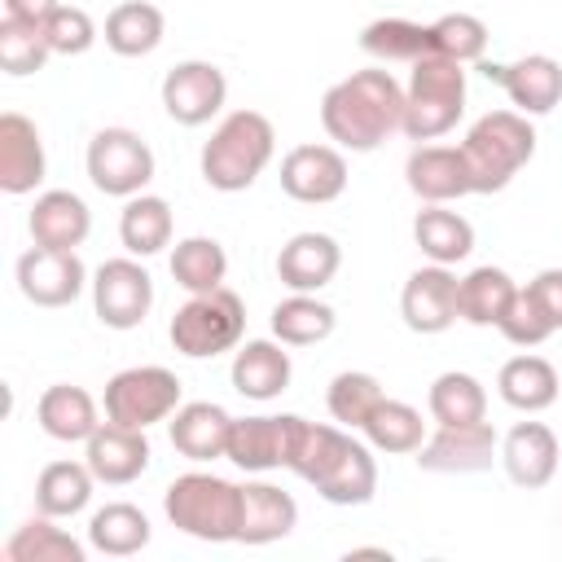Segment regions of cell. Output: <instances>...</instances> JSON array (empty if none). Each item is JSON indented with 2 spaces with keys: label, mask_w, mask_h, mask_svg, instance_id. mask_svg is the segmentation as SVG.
Wrapping results in <instances>:
<instances>
[{
  "label": "cell",
  "mask_w": 562,
  "mask_h": 562,
  "mask_svg": "<svg viewBox=\"0 0 562 562\" xmlns=\"http://www.w3.org/2000/svg\"><path fill=\"white\" fill-rule=\"evenodd\" d=\"M461 154H465L474 193H501L531 162L536 132H531L527 114H518V110H492V114H483L465 132Z\"/></svg>",
  "instance_id": "cell-3"
},
{
  "label": "cell",
  "mask_w": 562,
  "mask_h": 562,
  "mask_svg": "<svg viewBox=\"0 0 562 562\" xmlns=\"http://www.w3.org/2000/svg\"><path fill=\"white\" fill-rule=\"evenodd\" d=\"M514 347H536V342H544L549 334H553V325H549V316L540 312V303H536V294L522 285L514 299H509V307H505V316H501V325H496Z\"/></svg>",
  "instance_id": "cell-45"
},
{
  "label": "cell",
  "mask_w": 562,
  "mask_h": 562,
  "mask_svg": "<svg viewBox=\"0 0 562 562\" xmlns=\"http://www.w3.org/2000/svg\"><path fill=\"white\" fill-rule=\"evenodd\" d=\"M364 439L378 452H417L422 448V413L404 400H382L364 422Z\"/></svg>",
  "instance_id": "cell-41"
},
{
  "label": "cell",
  "mask_w": 562,
  "mask_h": 562,
  "mask_svg": "<svg viewBox=\"0 0 562 562\" xmlns=\"http://www.w3.org/2000/svg\"><path fill=\"white\" fill-rule=\"evenodd\" d=\"M413 241L430 263H461L474 250V228L457 211H443V202H430L413 220Z\"/></svg>",
  "instance_id": "cell-29"
},
{
  "label": "cell",
  "mask_w": 562,
  "mask_h": 562,
  "mask_svg": "<svg viewBox=\"0 0 562 562\" xmlns=\"http://www.w3.org/2000/svg\"><path fill=\"white\" fill-rule=\"evenodd\" d=\"M518 294V285L509 281L505 268H474L470 277H461V321L470 325H501L509 299Z\"/></svg>",
  "instance_id": "cell-39"
},
{
  "label": "cell",
  "mask_w": 562,
  "mask_h": 562,
  "mask_svg": "<svg viewBox=\"0 0 562 562\" xmlns=\"http://www.w3.org/2000/svg\"><path fill=\"white\" fill-rule=\"evenodd\" d=\"M487 413V391L479 386V378L470 373H439L430 382V417L439 426H465V422H483Z\"/></svg>",
  "instance_id": "cell-40"
},
{
  "label": "cell",
  "mask_w": 562,
  "mask_h": 562,
  "mask_svg": "<svg viewBox=\"0 0 562 562\" xmlns=\"http://www.w3.org/2000/svg\"><path fill=\"white\" fill-rule=\"evenodd\" d=\"M241 329H246V307L233 290H206V294H193L184 307H176L171 316V347L189 360H206V356H220V351H233L241 342Z\"/></svg>",
  "instance_id": "cell-6"
},
{
  "label": "cell",
  "mask_w": 562,
  "mask_h": 562,
  "mask_svg": "<svg viewBox=\"0 0 562 562\" xmlns=\"http://www.w3.org/2000/svg\"><path fill=\"white\" fill-rule=\"evenodd\" d=\"M382 382L373 373H360V369H347L329 382V417L351 426V430H364V422L373 417V408L382 404Z\"/></svg>",
  "instance_id": "cell-42"
},
{
  "label": "cell",
  "mask_w": 562,
  "mask_h": 562,
  "mask_svg": "<svg viewBox=\"0 0 562 562\" xmlns=\"http://www.w3.org/2000/svg\"><path fill=\"white\" fill-rule=\"evenodd\" d=\"M176 404H180V378L162 364H136L105 382V422H119V426L145 430L171 417Z\"/></svg>",
  "instance_id": "cell-7"
},
{
  "label": "cell",
  "mask_w": 562,
  "mask_h": 562,
  "mask_svg": "<svg viewBox=\"0 0 562 562\" xmlns=\"http://www.w3.org/2000/svg\"><path fill=\"white\" fill-rule=\"evenodd\" d=\"M92 479L97 474L88 470V461L83 465L79 461H53V465H44L40 479H35V509L48 514V518L79 514L92 501Z\"/></svg>",
  "instance_id": "cell-31"
},
{
  "label": "cell",
  "mask_w": 562,
  "mask_h": 562,
  "mask_svg": "<svg viewBox=\"0 0 562 562\" xmlns=\"http://www.w3.org/2000/svg\"><path fill=\"white\" fill-rule=\"evenodd\" d=\"M228 97V83H224V70L211 66V61H180L167 70L162 79V105L176 123L184 127H198L206 123L211 114H220Z\"/></svg>",
  "instance_id": "cell-11"
},
{
  "label": "cell",
  "mask_w": 562,
  "mask_h": 562,
  "mask_svg": "<svg viewBox=\"0 0 562 562\" xmlns=\"http://www.w3.org/2000/svg\"><path fill=\"white\" fill-rule=\"evenodd\" d=\"M501 461L518 487H544L558 474V435L544 422H518L501 443Z\"/></svg>",
  "instance_id": "cell-20"
},
{
  "label": "cell",
  "mask_w": 562,
  "mask_h": 562,
  "mask_svg": "<svg viewBox=\"0 0 562 562\" xmlns=\"http://www.w3.org/2000/svg\"><path fill=\"white\" fill-rule=\"evenodd\" d=\"M338 263H342V250H338V241L329 233H299V237H290L281 246L277 277L294 294H312V290H321V285L334 281Z\"/></svg>",
  "instance_id": "cell-19"
},
{
  "label": "cell",
  "mask_w": 562,
  "mask_h": 562,
  "mask_svg": "<svg viewBox=\"0 0 562 562\" xmlns=\"http://www.w3.org/2000/svg\"><path fill=\"white\" fill-rule=\"evenodd\" d=\"M92 307L110 329H136L154 307V281L136 259H105L92 281Z\"/></svg>",
  "instance_id": "cell-9"
},
{
  "label": "cell",
  "mask_w": 562,
  "mask_h": 562,
  "mask_svg": "<svg viewBox=\"0 0 562 562\" xmlns=\"http://www.w3.org/2000/svg\"><path fill=\"white\" fill-rule=\"evenodd\" d=\"M88 176L110 198H136L154 180V154L136 132L105 127L88 140Z\"/></svg>",
  "instance_id": "cell-8"
},
{
  "label": "cell",
  "mask_w": 562,
  "mask_h": 562,
  "mask_svg": "<svg viewBox=\"0 0 562 562\" xmlns=\"http://www.w3.org/2000/svg\"><path fill=\"white\" fill-rule=\"evenodd\" d=\"M35 417H40L44 435H48V439H61V443H79V439L88 443L92 430L101 426L92 395H88L83 386H66V382H57V386H48V391L40 395Z\"/></svg>",
  "instance_id": "cell-26"
},
{
  "label": "cell",
  "mask_w": 562,
  "mask_h": 562,
  "mask_svg": "<svg viewBox=\"0 0 562 562\" xmlns=\"http://www.w3.org/2000/svg\"><path fill=\"white\" fill-rule=\"evenodd\" d=\"M492 457H496V430L487 422L439 426L417 448V465L430 474H474V470H487Z\"/></svg>",
  "instance_id": "cell-13"
},
{
  "label": "cell",
  "mask_w": 562,
  "mask_h": 562,
  "mask_svg": "<svg viewBox=\"0 0 562 562\" xmlns=\"http://www.w3.org/2000/svg\"><path fill=\"white\" fill-rule=\"evenodd\" d=\"M400 312H404V325L413 334H443L461 316V281L448 272V263L417 268L404 281Z\"/></svg>",
  "instance_id": "cell-10"
},
{
  "label": "cell",
  "mask_w": 562,
  "mask_h": 562,
  "mask_svg": "<svg viewBox=\"0 0 562 562\" xmlns=\"http://www.w3.org/2000/svg\"><path fill=\"white\" fill-rule=\"evenodd\" d=\"M294 522H299V505L290 492H281L272 483H246L241 487V522H237L241 544H272L281 536H290Z\"/></svg>",
  "instance_id": "cell-24"
},
{
  "label": "cell",
  "mask_w": 562,
  "mask_h": 562,
  "mask_svg": "<svg viewBox=\"0 0 562 562\" xmlns=\"http://www.w3.org/2000/svg\"><path fill=\"white\" fill-rule=\"evenodd\" d=\"M285 448H290V413L285 417H233V435H228V461L241 465L246 474H263L285 465Z\"/></svg>",
  "instance_id": "cell-23"
},
{
  "label": "cell",
  "mask_w": 562,
  "mask_h": 562,
  "mask_svg": "<svg viewBox=\"0 0 562 562\" xmlns=\"http://www.w3.org/2000/svg\"><path fill=\"white\" fill-rule=\"evenodd\" d=\"M48 35H44V22H18V18H4L0 22V66L4 75H35L44 61H48Z\"/></svg>",
  "instance_id": "cell-43"
},
{
  "label": "cell",
  "mask_w": 562,
  "mask_h": 562,
  "mask_svg": "<svg viewBox=\"0 0 562 562\" xmlns=\"http://www.w3.org/2000/svg\"><path fill=\"white\" fill-rule=\"evenodd\" d=\"M277 132L259 110H233L202 145V180L220 193H241L272 162Z\"/></svg>",
  "instance_id": "cell-2"
},
{
  "label": "cell",
  "mask_w": 562,
  "mask_h": 562,
  "mask_svg": "<svg viewBox=\"0 0 562 562\" xmlns=\"http://www.w3.org/2000/svg\"><path fill=\"white\" fill-rule=\"evenodd\" d=\"M105 44L119 57H145L162 44V9L149 0H123L105 13Z\"/></svg>",
  "instance_id": "cell-30"
},
{
  "label": "cell",
  "mask_w": 562,
  "mask_h": 562,
  "mask_svg": "<svg viewBox=\"0 0 562 562\" xmlns=\"http://www.w3.org/2000/svg\"><path fill=\"white\" fill-rule=\"evenodd\" d=\"M404 176H408V189L422 202H452V198L474 193L461 145L457 149L452 145H422V149H413L408 162H404Z\"/></svg>",
  "instance_id": "cell-16"
},
{
  "label": "cell",
  "mask_w": 562,
  "mask_h": 562,
  "mask_svg": "<svg viewBox=\"0 0 562 562\" xmlns=\"http://www.w3.org/2000/svg\"><path fill=\"white\" fill-rule=\"evenodd\" d=\"M224 272H228V255H224V246L215 237H184L171 250V277L189 294L220 290L224 285Z\"/></svg>",
  "instance_id": "cell-37"
},
{
  "label": "cell",
  "mask_w": 562,
  "mask_h": 562,
  "mask_svg": "<svg viewBox=\"0 0 562 562\" xmlns=\"http://www.w3.org/2000/svg\"><path fill=\"white\" fill-rule=\"evenodd\" d=\"M228 435H233V417L220 404H180L171 417V448L189 461H215L228 457Z\"/></svg>",
  "instance_id": "cell-22"
},
{
  "label": "cell",
  "mask_w": 562,
  "mask_h": 562,
  "mask_svg": "<svg viewBox=\"0 0 562 562\" xmlns=\"http://www.w3.org/2000/svg\"><path fill=\"white\" fill-rule=\"evenodd\" d=\"M342 443H347V435H342V430H334V426H316V422H303V417H294V413H290L285 470H294L299 479L316 483V479L329 470V461L338 457V448H342Z\"/></svg>",
  "instance_id": "cell-35"
},
{
  "label": "cell",
  "mask_w": 562,
  "mask_h": 562,
  "mask_svg": "<svg viewBox=\"0 0 562 562\" xmlns=\"http://www.w3.org/2000/svg\"><path fill=\"white\" fill-rule=\"evenodd\" d=\"M119 237L132 255H158L171 241V206L154 193H136L127 198L123 215H119Z\"/></svg>",
  "instance_id": "cell-34"
},
{
  "label": "cell",
  "mask_w": 562,
  "mask_h": 562,
  "mask_svg": "<svg viewBox=\"0 0 562 562\" xmlns=\"http://www.w3.org/2000/svg\"><path fill=\"white\" fill-rule=\"evenodd\" d=\"M83 263L75 250H48L35 246L18 259V290L35 303V307H66L79 299L83 290Z\"/></svg>",
  "instance_id": "cell-12"
},
{
  "label": "cell",
  "mask_w": 562,
  "mask_h": 562,
  "mask_svg": "<svg viewBox=\"0 0 562 562\" xmlns=\"http://www.w3.org/2000/svg\"><path fill=\"white\" fill-rule=\"evenodd\" d=\"M88 544L97 553H105V558H132V553H140L149 544V518L136 505L114 501V505H105V509L92 514Z\"/></svg>",
  "instance_id": "cell-32"
},
{
  "label": "cell",
  "mask_w": 562,
  "mask_h": 562,
  "mask_svg": "<svg viewBox=\"0 0 562 562\" xmlns=\"http://www.w3.org/2000/svg\"><path fill=\"white\" fill-rule=\"evenodd\" d=\"M321 123L342 149L369 154L404 127V88L391 70H356L321 97Z\"/></svg>",
  "instance_id": "cell-1"
},
{
  "label": "cell",
  "mask_w": 562,
  "mask_h": 562,
  "mask_svg": "<svg viewBox=\"0 0 562 562\" xmlns=\"http://www.w3.org/2000/svg\"><path fill=\"white\" fill-rule=\"evenodd\" d=\"M501 400L518 413H540L558 400V369L544 356H514L501 364Z\"/></svg>",
  "instance_id": "cell-28"
},
{
  "label": "cell",
  "mask_w": 562,
  "mask_h": 562,
  "mask_svg": "<svg viewBox=\"0 0 562 562\" xmlns=\"http://www.w3.org/2000/svg\"><path fill=\"white\" fill-rule=\"evenodd\" d=\"M312 487H316L329 505H364V501H373V492H378L373 452L347 435V443L338 448V457L329 461V470H325Z\"/></svg>",
  "instance_id": "cell-25"
},
{
  "label": "cell",
  "mask_w": 562,
  "mask_h": 562,
  "mask_svg": "<svg viewBox=\"0 0 562 562\" xmlns=\"http://www.w3.org/2000/svg\"><path fill=\"white\" fill-rule=\"evenodd\" d=\"M527 290L536 294V303L549 316V325L562 329V268H544L536 281H527Z\"/></svg>",
  "instance_id": "cell-47"
},
{
  "label": "cell",
  "mask_w": 562,
  "mask_h": 562,
  "mask_svg": "<svg viewBox=\"0 0 562 562\" xmlns=\"http://www.w3.org/2000/svg\"><path fill=\"white\" fill-rule=\"evenodd\" d=\"M487 79H496L509 101L522 110V114H549L558 101H562V66L544 53H531L514 66H483Z\"/></svg>",
  "instance_id": "cell-17"
},
{
  "label": "cell",
  "mask_w": 562,
  "mask_h": 562,
  "mask_svg": "<svg viewBox=\"0 0 562 562\" xmlns=\"http://www.w3.org/2000/svg\"><path fill=\"white\" fill-rule=\"evenodd\" d=\"M430 35H435V53H443L461 66L479 61L487 48V26L474 13H443L439 22H430Z\"/></svg>",
  "instance_id": "cell-44"
},
{
  "label": "cell",
  "mask_w": 562,
  "mask_h": 562,
  "mask_svg": "<svg viewBox=\"0 0 562 562\" xmlns=\"http://www.w3.org/2000/svg\"><path fill=\"white\" fill-rule=\"evenodd\" d=\"M4 558L9 562H83V544L75 536H66L61 527H53L48 514H40L9 536Z\"/></svg>",
  "instance_id": "cell-36"
},
{
  "label": "cell",
  "mask_w": 562,
  "mask_h": 562,
  "mask_svg": "<svg viewBox=\"0 0 562 562\" xmlns=\"http://www.w3.org/2000/svg\"><path fill=\"white\" fill-rule=\"evenodd\" d=\"M44 35H48V48H53V53L75 57V53H88V48H92L97 26H92V18H88L83 9L57 4V9L44 18Z\"/></svg>",
  "instance_id": "cell-46"
},
{
  "label": "cell",
  "mask_w": 562,
  "mask_h": 562,
  "mask_svg": "<svg viewBox=\"0 0 562 562\" xmlns=\"http://www.w3.org/2000/svg\"><path fill=\"white\" fill-rule=\"evenodd\" d=\"M162 509L171 518V527H180L193 540H237V522H241V487L220 479V474H180L167 496Z\"/></svg>",
  "instance_id": "cell-5"
},
{
  "label": "cell",
  "mask_w": 562,
  "mask_h": 562,
  "mask_svg": "<svg viewBox=\"0 0 562 562\" xmlns=\"http://www.w3.org/2000/svg\"><path fill=\"white\" fill-rule=\"evenodd\" d=\"M88 470L97 474V483H132L149 470V439L136 426H119V422H101L88 439Z\"/></svg>",
  "instance_id": "cell-15"
},
{
  "label": "cell",
  "mask_w": 562,
  "mask_h": 562,
  "mask_svg": "<svg viewBox=\"0 0 562 562\" xmlns=\"http://www.w3.org/2000/svg\"><path fill=\"white\" fill-rule=\"evenodd\" d=\"M272 334L285 347H312L334 334V307L312 294H290L272 307Z\"/></svg>",
  "instance_id": "cell-38"
},
{
  "label": "cell",
  "mask_w": 562,
  "mask_h": 562,
  "mask_svg": "<svg viewBox=\"0 0 562 562\" xmlns=\"http://www.w3.org/2000/svg\"><path fill=\"white\" fill-rule=\"evenodd\" d=\"M465 110V70L461 61L430 53L422 61H413L408 88H404V127L413 140H435L443 132L457 127Z\"/></svg>",
  "instance_id": "cell-4"
},
{
  "label": "cell",
  "mask_w": 562,
  "mask_h": 562,
  "mask_svg": "<svg viewBox=\"0 0 562 562\" xmlns=\"http://www.w3.org/2000/svg\"><path fill=\"white\" fill-rule=\"evenodd\" d=\"M360 48L378 61H422L435 53V35L408 18H378L360 31Z\"/></svg>",
  "instance_id": "cell-33"
},
{
  "label": "cell",
  "mask_w": 562,
  "mask_h": 562,
  "mask_svg": "<svg viewBox=\"0 0 562 562\" xmlns=\"http://www.w3.org/2000/svg\"><path fill=\"white\" fill-rule=\"evenodd\" d=\"M44 180V140L31 119L0 114V189L4 193H31Z\"/></svg>",
  "instance_id": "cell-18"
},
{
  "label": "cell",
  "mask_w": 562,
  "mask_h": 562,
  "mask_svg": "<svg viewBox=\"0 0 562 562\" xmlns=\"http://www.w3.org/2000/svg\"><path fill=\"white\" fill-rule=\"evenodd\" d=\"M53 9L57 0H4V18H18V22H44Z\"/></svg>",
  "instance_id": "cell-48"
},
{
  "label": "cell",
  "mask_w": 562,
  "mask_h": 562,
  "mask_svg": "<svg viewBox=\"0 0 562 562\" xmlns=\"http://www.w3.org/2000/svg\"><path fill=\"white\" fill-rule=\"evenodd\" d=\"M233 386L246 400H277L290 386V356L268 338L246 342L233 356Z\"/></svg>",
  "instance_id": "cell-27"
},
{
  "label": "cell",
  "mask_w": 562,
  "mask_h": 562,
  "mask_svg": "<svg viewBox=\"0 0 562 562\" xmlns=\"http://www.w3.org/2000/svg\"><path fill=\"white\" fill-rule=\"evenodd\" d=\"M26 224H31L35 246L75 250V246H83V237H88V228H92V215H88V206H83L79 193H70V189H48V193L35 198Z\"/></svg>",
  "instance_id": "cell-21"
},
{
  "label": "cell",
  "mask_w": 562,
  "mask_h": 562,
  "mask_svg": "<svg viewBox=\"0 0 562 562\" xmlns=\"http://www.w3.org/2000/svg\"><path fill=\"white\" fill-rule=\"evenodd\" d=\"M281 189L307 206L334 202L347 189V158L329 145H294L281 158Z\"/></svg>",
  "instance_id": "cell-14"
}]
</instances>
